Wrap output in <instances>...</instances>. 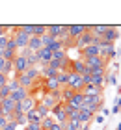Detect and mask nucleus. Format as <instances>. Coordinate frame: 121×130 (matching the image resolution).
Instances as JSON below:
<instances>
[{
  "label": "nucleus",
  "mask_w": 121,
  "mask_h": 130,
  "mask_svg": "<svg viewBox=\"0 0 121 130\" xmlns=\"http://www.w3.org/2000/svg\"><path fill=\"white\" fill-rule=\"evenodd\" d=\"M26 130H41V123H28Z\"/></svg>",
  "instance_id": "2f4dec72"
},
{
  "label": "nucleus",
  "mask_w": 121,
  "mask_h": 130,
  "mask_svg": "<svg viewBox=\"0 0 121 130\" xmlns=\"http://www.w3.org/2000/svg\"><path fill=\"white\" fill-rule=\"evenodd\" d=\"M26 69H30V65L26 61V58L21 56V54H17L15 56V60H13V74H21L24 73Z\"/></svg>",
  "instance_id": "20e7f679"
},
{
  "label": "nucleus",
  "mask_w": 121,
  "mask_h": 130,
  "mask_svg": "<svg viewBox=\"0 0 121 130\" xmlns=\"http://www.w3.org/2000/svg\"><path fill=\"white\" fill-rule=\"evenodd\" d=\"M50 130H63V128H62V125H58V123H56V125H54Z\"/></svg>",
  "instance_id": "58836bf2"
},
{
  "label": "nucleus",
  "mask_w": 121,
  "mask_h": 130,
  "mask_svg": "<svg viewBox=\"0 0 121 130\" xmlns=\"http://www.w3.org/2000/svg\"><path fill=\"white\" fill-rule=\"evenodd\" d=\"M84 63H86V69H108V65H110V61L102 60L101 56H93V58H86L84 60Z\"/></svg>",
  "instance_id": "f03ea898"
},
{
  "label": "nucleus",
  "mask_w": 121,
  "mask_h": 130,
  "mask_svg": "<svg viewBox=\"0 0 121 130\" xmlns=\"http://www.w3.org/2000/svg\"><path fill=\"white\" fill-rule=\"evenodd\" d=\"M104 86H117V73H114L110 67L104 73Z\"/></svg>",
  "instance_id": "ddd939ff"
},
{
  "label": "nucleus",
  "mask_w": 121,
  "mask_h": 130,
  "mask_svg": "<svg viewBox=\"0 0 121 130\" xmlns=\"http://www.w3.org/2000/svg\"><path fill=\"white\" fill-rule=\"evenodd\" d=\"M84 108H88L93 113H99V111L104 108V95H97V97H84L82 102Z\"/></svg>",
  "instance_id": "f257e3e1"
},
{
  "label": "nucleus",
  "mask_w": 121,
  "mask_h": 130,
  "mask_svg": "<svg viewBox=\"0 0 121 130\" xmlns=\"http://www.w3.org/2000/svg\"><path fill=\"white\" fill-rule=\"evenodd\" d=\"M11 95V89H9V86L6 84L4 87H0V99H8Z\"/></svg>",
  "instance_id": "bb28decb"
},
{
  "label": "nucleus",
  "mask_w": 121,
  "mask_h": 130,
  "mask_svg": "<svg viewBox=\"0 0 121 130\" xmlns=\"http://www.w3.org/2000/svg\"><path fill=\"white\" fill-rule=\"evenodd\" d=\"M6 125H8V119H6V117L2 115V117H0V130H4Z\"/></svg>",
  "instance_id": "e433bc0d"
},
{
  "label": "nucleus",
  "mask_w": 121,
  "mask_h": 130,
  "mask_svg": "<svg viewBox=\"0 0 121 130\" xmlns=\"http://www.w3.org/2000/svg\"><path fill=\"white\" fill-rule=\"evenodd\" d=\"M26 121L28 123H41V115L35 110H32V111H28V113H26Z\"/></svg>",
  "instance_id": "412c9836"
},
{
  "label": "nucleus",
  "mask_w": 121,
  "mask_h": 130,
  "mask_svg": "<svg viewBox=\"0 0 121 130\" xmlns=\"http://www.w3.org/2000/svg\"><path fill=\"white\" fill-rule=\"evenodd\" d=\"M52 41H54V37H50V35H48V34L41 35V45H43V46H47V48H48V46H50V43H52Z\"/></svg>",
  "instance_id": "a878e982"
},
{
  "label": "nucleus",
  "mask_w": 121,
  "mask_h": 130,
  "mask_svg": "<svg viewBox=\"0 0 121 130\" xmlns=\"http://www.w3.org/2000/svg\"><path fill=\"white\" fill-rule=\"evenodd\" d=\"M8 82H9V78H8V76H4V74H0V87H4L6 84H8Z\"/></svg>",
  "instance_id": "c9c22d12"
},
{
  "label": "nucleus",
  "mask_w": 121,
  "mask_h": 130,
  "mask_svg": "<svg viewBox=\"0 0 121 130\" xmlns=\"http://www.w3.org/2000/svg\"><path fill=\"white\" fill-rule=\"evenodd\" d=\"M121 111V108H119V104H117V100H114V106H112V110H110V113H114V115H117Z\"/></svg>",
  "instance_id": "473e14b6"
},
{
  "label": "nucleus",
  "mask_w": 121,
  "mask_h": 130,
  "mask_svg": "<svg viewBox=\"0 0 121 130\" xmlns=\"http://www.w3.org/2000/svg\"><path fill=\"white\" fill-rule=\"evenodd\" d=\"M99 113H101V115H104V117H110V110H108V108H102Z\"/></svg>",
  "instance_id": "4c0bfd02"
},
{
  "label": "nucleus",
  "mask_w": 121,
  "mask_h": 130,
  "mask_svg": "<svg viewBox=\"0 0 121 130\" xmlns=\"http://www.w3.org/2000/svg\"><path fill=\"white\" fill-rule=\"evenodd\" d=\"M4 130H19V126H17V123L11 121V123H8V125L4 126Z\"/></svg>",
  "instance_id": "72a5a7b5"
},
{
  "label": "nucleus",
  "mask_w": 121,
  "mask_h": 130,
  "mask_svg": "<svg viewBox=\"0 0 121 130\" xmlns=\"http://www.w3.org/2000/svg\"><path fill=\"white\" fill-rule=\"evenodd\" d=\"M15 104H17V102H13L9 97L4 99L2 104H0V108H2V113H4V115H11V113L15 111Z\"/></svg>",
  "instance_id": "f8f14e48"
},
{
  "label": "nucleus",
  "mask_w": 121,
  "mask_h": 130,
  "mask_svg": "<svg viewBox=\"0 0 121 130\" xmlns=\"http://www.w3.org/2000/svg\"><path fill=\"white\" fill-rule=\"evenodd\" d=\"M54 125H56V121L52 115H47L45 119H41V130H50Z\"/></svg>",
  "instance_id": "a211bd4d"
},
{
  "label": "nucleus",
  "mask_w": 121,
  "mask_h": 130,
  "mask_svg": "<svg viewBox=\"0 0 121 130\" xmlns=\"http://www.w3.org/2000/svg\"><path fill=\"white\" fill-rule=\"evenodd\" d=\"M63 32H65V24H47V34L54 39H58Z\"/></svg>",
  "instance_id": "9d476101"
},
{
  "label": "nucleus",
  "mask_w": 121,
  "mask_h": 130,
  "mask_svg": "<svg viewBox=\"0 0 121 130\" xmlns=\"http://www.w3.org/2000/svg\"><path fill=\"white\" fill-rule=\"evenodd\" d=\"M116 130H121V123H119V125H117V128H116Z\"/></svg>",
  "instance_id": "a19ab883"
},
{
  "label": "nucleus",
  "mask_w": 121,
  "mask_h": 130,
  "mask_svg": "<svg viewBox=\"0 0 121 130\" xmlns=\"http://www.w3.org/2000/svg\"><path fill=\"white\" fill-rule=\"evenodd\" d=\"M4 48H8V50H11V52H17V45H15V41L13 39H8V43H6V46H4Z\"/></svg>",
  "instance_id": "c85d7f7f"
},
{
  "label": "nucleus",
  "mask_w": 121,
  "mask_h": 130,
  "mask_svg": "<svg viewBox=\"0 0 121 130\" xmlns=\"http://www.w3.org/2000/svg\"><path fill=\"white\" fill-rule=\"evenodd\" d=\"M28 48L32 52H37L39 48H43V45H41V37H35V35H32V37L28 39Z\"/></svg>",
  "instance_id": "dca6fc26"
},
{
  "label": "nucleus",
  "mask_w": 121,
  "mask_h": 130,
  "mask_svg": "<svg viewBox=\"0 0 121 130\" xmlns=\"http://www.w3.org/2000/svg\"><path fill=\"white\" fill-rule=\"evenodd\" d=\"M56 80H58L60 87H65V86H67V80H69V73H67V71H60L58 76H56Z\"/></svg>",
  "instance_id": "6ab92c4d"
},
{
  "label": "nucleus",
  "mask_w": 121,
  "mask_h": 130,
  "mask_svg": "<svg viewBox=\"0 0 121 130\" xmlns=\"http://www.w3.org/2000/svg\"><path fill=\"white\" fill-rule=\"evenodd\" d=\"M4 63H6V60H4V58H0V73H2V69H4Z\"/></svg>",
  "instance_id": "ea45409f"
},
{
  "label": "nucleus",
  "mask_w": 121,
  "mask_h": 130,
  "mask_svg": "<svg viewBox=\"0 0 121 130\" xmlns=\"http://www.w3.org/2000/svg\"><path fill=\"white\" fill-rule=\"evenodd\" d=\"M17 30L24 35H28V37H32L34 35V24H21V26H17Z\"/></svg>",
  "instance_id": "aec40b11"
},
{
  "label": "nucleus",
  "mask_w": 121,
  "mask_h": 130,
  "mask_svg": "<svg viewBox=\"0 0 121 130\" xmlns=\"http://www.w3.org/2000/svg\"><path fill=\"white\" fill-rule=\"evenodd\" d=\"M37 60H39V63H45V65H48V61L52 60V52L47 48V46H43V48H39L37 52Z\"/></svg>",
  "instance_id": "9b49d317"
},
{
  "label": "nucleus",
  "mask_w": 121,
  "mask_h": 130,
  "mask_svg": "<svg viewBox=\"0 0 121 130\" xmlns=\"http://www.w3.org/2000/svg\"><path fill=\"white\" fill-rule=\"evenodd\" d=\"M48 50L50 52H58V50H63V43L60 39H54L52 43H50V46H48Z\"/></svg>",
  "instance_id": "b1692460"
},
{
  "label": "nucleus",
  "mask_w": 121,
  "mask_h": 130,
  "mask_svg": "<svg viewBox=\"0 0 121 130\" xmlns=\"http://www.w3.org/2000/svg\"><path fill=\"white\" fill-rule=\"evenodd\" d=\"M82 102H84V95H82V93H75V95L69 99V102H67V104L71 106V108L78 110V108L82 106Z\"/></svg>",
  "instance_id": "2eb2a0df"
},
{
  "label": "nucleus",
  "mask_w": 121,
  "mask_h": 130,
  "mask_svg": "<svg viewBox=\"0 0 121 130\" xmlns=\"http://www.w3.org/2000/svg\"><path fill=\"white\" fill-rule=\"evenodd\" d=\"M35 111H37V113L41 115V119H45L47 115H50V111H48V110H47V108H45V106L41 104V102H37V104H35Z\"/></svg>",
  "instance_id": "5701e85b"
},
{
  "label": "nucleus",
  "mask_w": 121,
  "mask_h": 130,
  "mask_svg": "<svg viewBox=\"0 0 121 130\" xmlns=\"http://www.w3.org/2000/svg\"><path fill=\"white\" fill-rule=\"evenodd\" d=\"M21 130H26V126H24V128H21Z\"/></svg>",
  "instance_id": "79ce46f5"
},
{
  "label": "nucleus",
  "mask_w": 121,
  "mask_h": 130,
  "mask_svg": "<svg viewBox=\"0 0 121 130\" xmlns=\"http://www.w3.org/2000/svg\"><path fill=\"white\" fill-rule=\"evenodd\" d=\"M9 99L13 100V102H22L24 99H28V89H24V87H21V89H17V91H13L9 95Z\"/></svg>",
  "instance_id": "4468645a"
},
{
  "label": "nucleus",
  "mask_w": 121,
  "mask_h": 130,
  "mask_svg": "<svg viewBox=\"0 0 121 130\" xmlns=\"http://www.w3.org/2000/svg\"><path fill=\"white\" fill-rule=\"evenodd\" d=\"M93 121L97 123V125H104V123H106V117L101 115V113H95V115H93Z\"/></svg>",
  "instance_id": "c756f323"
},
{
  "label": "nucleus",
  "mask_w": 121,
  "mask_h": 130,
  "mask_svg": "<svg viewBox=\"0 0 121 130\" xmlns=\"http://www.w3.org/2000/svg\"><path fill=\"white\" fill-rule=\"evenodd\" d=\"M106 30H108V24H95V26H91V34L95 35V37H102V35L106 34Z\"/></svg>",
  "instance_id": "f3484780"
},
{
  "label": "nucleus",
  "mask_w": 121,
  "mask_h": 130,
  "mask_svg": "<svg viewBox=\"0 0 121 130\" xmlns=\"http://www.w3.org/2000/svg\"><path fill=\"white\" fill-rule=\"evenodd\" d=\"M8 39H9V35H0V48H4V46H6Z\"/></svg>",
  "instance_id": "f704fd0d"
},
{
  "label": "nucleus",
  "mask_w": 121,
  "mask_h": 130,
  "mask_svg": "<svg viewBox=\"0 0 121 130\" xmlns=\"http://www.w3.org/2000/svg\"><path fill=\"white\" fill-rule=\"evenodd\" d=\"M82 95H84V97H97V95H104V87H99V86L88 84V86L82 89Z\"/></svg>",
  "instance_id": "1a4fd4ad"
},
{
  "label": "nucleus",
  "mask_w": 121,
  "mask_h": 130,
  "mask_svg": "<svg viewBox=\"0 0 121 130\" xmlns=\"http://www.w3.org/2000/svg\"><path fill=\"white\" fill-rule=\"evenodd\" d=\"M11 73H13V61H6V63H4V69H2V74L9 78Z\"/></svg>",
  "instance_id": "393cba45"
},
{
  "label": "nucleus",
  "mask_w": 121,
  "mask_h": 130,
  "mask_svg": "<svg viewBox=\"0 0 121 130\" xmlns=\"http://www.w3.org/2000/svg\"><path fill=\"white\" fill-rule=\"evenodd\" d=\"M71 73L82 76V74L89 73V69H86V63H84V60H80V58H75V60L71 61Z\"/></svg>",
  "instance_id": "39448f33"
},
{
  "label": "nucleus",
  "mask_w": 121,
  "mask_h": 130,
  "mask_svg": "<svg viewBox=\"0 0 121 130\" xmlns=\"http://www.w3.org/2000/svg\"><path fill=\"white\" fill-rule=\"evenodd\" d=\"M91 41H93V34L91 32H84L78 39H75V46L80 50V48H84V46L91 45Z\"/></svg>",
  "instance_id": "0eeeda50"
},
{
  "label": "nucleus",
  "mask_w": 121,
  "mask_h": 130,
  "mask_svg": "<svg viewBox=\"0 0 121 130\" xmlns=\"http://www.w3.org/2000/svg\"><path fill=\"white\" fill-rule=\"evenodd\" d=\"M8 86H9V89H11V93H13V91H17V89H21L19 82H17L15 78H9V82H8Z\"/></svg>",
  "instance_id": "cd10ccee"
},
{
  "label": "nucleus",
  "mask_w": 121,
  "mask_h": 130,
  "mask_svg": "<svg viewBox=\"0 0 121 130\" xmlns=\"http://www.w3.org/2000/svg\"><path fill=\"white\" fill-rule=\"evenodd\" d=\"M45 34H47V24H34V35L35 37H41Z\"/></svg>",
  "instance_id": "4be33fe9"
},
{
  "label": "nucleus",
  "mask_w": 121,
  "mask_h": 130,
  "mask_svg": "<svg viewBox=\"0 0 121 130\" xmlns=\"http://www.w3.org/2000/svg\"><path fill=\"white\" fill-rule=\"evenodd\" d=\"M65 30H67L71 39H78L86 32V24H65Z\"/></svg>",
  "instance_id": "423d86ee"
},
{
  "label": "nucleus",
  "mask_w": 121,
  "mask_h": 130,
  "mask_svg": "<svg viewBox=\"0 0 121 130\" xmlns=\"http://www.w3.org/2000/svg\"><path fill=\"white\" fill-rule=\"evenodd\" d=\"M119 35H121V34H119V30H117L116 26H108L106 34L102 35L101 39H102V41H106V43H112V45H114V43H116V41L119 39Z\"/></svg>",
  "instance_id": "6e6552de"
},
{
  "label": "nucleus",
  "mask_w": 121,
  "mask_h": 130,
  "mask_svg": "<svg viewBox=\"0 0 121 130\" xmlns=\"http://www.w3.org/2000/svg\"><path fill=\"white\" fill-rule=\"evenodd\" d=\"M67 87H71V89L75 91V93H82V89H84V87H86V84H84L82 76H78V74H73V73H69Z\"/></svg>",
  "instance_id": "7ed1b4c3"
},
{
  "label": "nucleus",
  "mask_w": 121,
  "mask_h": 130,
  "mask_svg": "<svg viewBox=\"0 0 121 130\" xmlns=\"http://www.w3.org/2000/svg\"><path fill=\"white\" fill-rule=\"evenodd\" d=\"M11 24H0V35H9Z\"/></svg>",
  "instance_id": "7c9ffc66"
}]
</instances>
